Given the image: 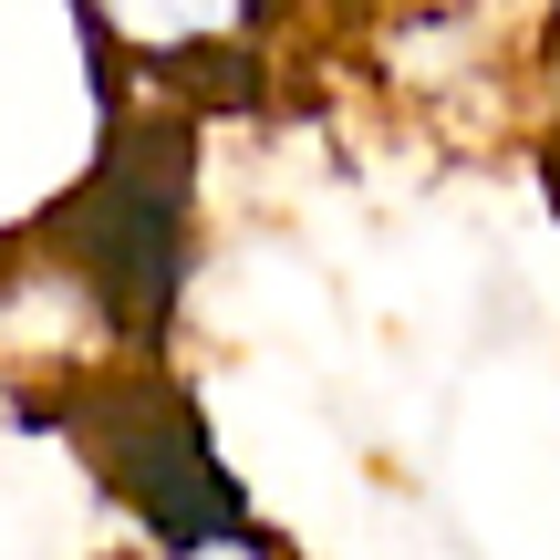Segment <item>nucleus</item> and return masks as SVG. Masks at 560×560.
I'll return each instance as SVG.
<instances>
[{
	"label": "nucleus",
	"mask_w": 560,
	"mask_h": 560,
	"mask_svg": "<svg viewBox=\"0 0 560 560\" xmlns=\"http://www.w3.org/2000/svg\"><path fill=\"white\" fill-rule=\"evenodd\" d=\"M540 166H550V198H560V0L540 11Z\"/></svg>",
	"instance_id": "2"
},
{
	"label": "nucleus",
	"mask_w": 560,
	"mask_h": 560,
	"mask_svg": "<svg viewBox=\"0 0 560 560\" xmlns=\"http://www.w3.org/2000/svg\"><path fill=\"white\" fill-rule=\"evenodd\" d=\"M229 11H249V0H115L125 32H208V21H229Z\"/></svg>",
	"instance_id": "1"
}]
</instances>
